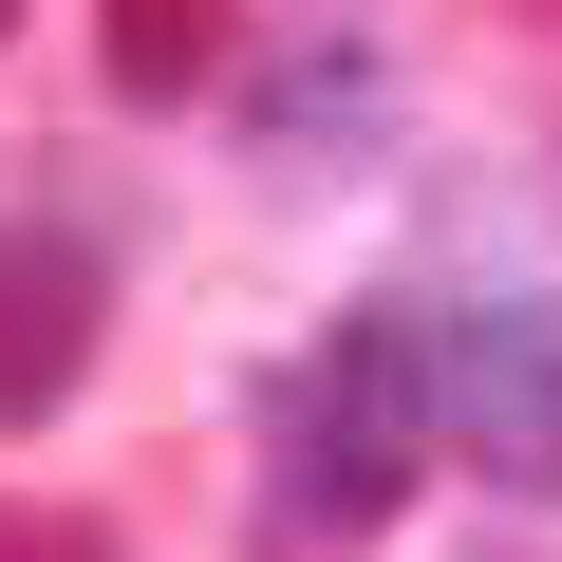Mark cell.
<instances>
[{
    "instance_id": "obj_4",
    "label": "cell",
    "mask_w": 562,
    "mask_h": 562,
    "mask_svg": "<svg viewBox=\"0 0 562 562\" xmlns=\"http://www.w3.org/2000/svg\"><path fill=\"white\" fill-rule=\"evenodd\" d=\"M375 113H394V76H375V57H357V38H319V57H281V76H262V94H244V132H262V150H281V169H319V150H357V132H375Z\"/></svg>"
},
{
    "instance_id": "obj_5",
    "label": "cell",
    "mask_w": 562,
    "mask_h": 562,
    "mask_svg": "<svg viewBox=\"0 0 562 562\" xmlns=\"http://www.w3.org/2000/svg\"><path fill=\"white\" fill-rule=\"evenodd\" d=\"M206 57H225V0H113V94L132 113H169Z\"/></svg>"
},
{
    "instance_id": "obj_6",
    "label": "cell",
    "mask_w": 562,
    "mask_h": 562,
    "mask_svg": "<svg viewBox=\"0 0 562 562\" xmlns=\"http://www.w3.org/2000/svg\"><path fill=\"white\" fill-rule=\"evenodd\" d=\"M0 562H113V525H76V506H20V487H0Z\"/></svg>"
},
{
    "instance_id": "obj_3",
    "label": "cell",
    "mask_w": 562,
    "mask_h": 562,
    "mask_svg": "<svg viewBox=\"0 0 562 562\" xmlns=\"http://www.w3.org/2000/svg\"><path fill=\"white\" fill-rule=\"evenodd\" d=\"M76 357H94V262H76V244H38V225H0V431L57 413V394H76Z\"/></svg>"
},
{
    "instance_id": "obj_2",
    "label": "cell",
    "mask_w": 562,
    "mask_h": 562,
    "mask_svg": "<svg viewBox=\"0 0 562 562\" xmlns=\"http://www.w3.org/2000/svg\"><path fill=\"white\" fill-rule=\"evenodd\" d=\"M431 375V450H469L506 506H562V301L543 281H469V301L413 319Z\"/></svg>"
},
{
    "instance_id": "obj_1",
    "label": "cell",
    "mask_w": 562,
    "mask_h": 562,
    "mask_svg": "<svg viewBox=\"0 0 562 562\" xmlns=\"http://www.w3.org/2000/svg\"><path fill=\"white\" fill-rule=\"evenodd\" d=\"M431 469V375H413V319H338L301 375H281V525L301 543H375Z\"/></svg>"
},
{
    "instance_id": "obj_7",
    "label": "cell",
    "mask_w": 562,
    "mask_h": 562,
    "mask_svg": "<svg viewBox=\"0 0 562 562\" xmlns=\"http://www.w3.org/2000/svg\"><path fill=\"white\" fill-rule=\"evenodd\" d=\"M0 20H20V0H0Z\"/></svg>"
}]
</instances>
